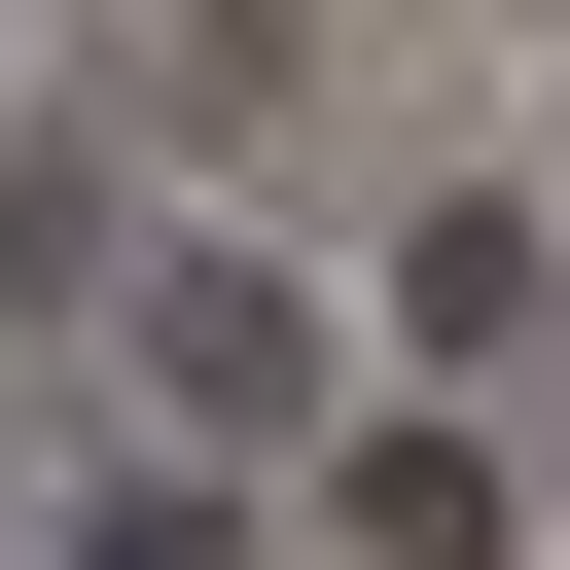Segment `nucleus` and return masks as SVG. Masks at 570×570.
Listing matches in <instances>:
<instances>
[{"instance_id": "f257e3e1", "label": "nucleus", "mask_w": 570, "mask_h": 570, "mask_svg": "<svg viewBox=\"0 0 570 570\" xmlns=\"http://www.w3.org/2000/svg\"><path fill=\"white\" fill-rule=\"evenodd\" d=\"M107 321H142V428H178V463H321V428H356V321H321L285 249H107Z\"/></svg>"}, {"instance_id": "20e7f679", "label": "nucleus", "mask_w": 570, "mask_h": 570, "mask_svg": "<svg viewBox=\"0 0 570 570\" xmlns=\"http://www.w3.org/2000/svg\"><path fill=\"white\" fill-rule=\"evenodd\" d=\"M534 534H570V463H534Z\"/></svg>"}, {"instance_id": "7ed1b4c3", "label": "nucleus", "mask_w": 570, "mask_h": 570, "mask_svg": "<svg viewBox=\"0 0 570 570\" xmlns=\"http://www.w3.org/2000/svg\"><path fill=\"white\" fill-rule=\"evenodd\" d=\"M321 499H356L392 570H499V463H463V428H321Z\"/></svg>"}, {"instance_id": "f03ea898", "label": "nucleus", "mask_w": 570, "mask_h": 570, "mask_svg": "<svg viewBox=\"0 0 570 570\" xmlns=\"http://www.w3.org/2000/svg\"><path fill=\"white\" fill-rule=\"evenodd\" d=\"M392 356H463V392H570V249L463 178V214H392Z\"/></svg>"}]
</instances>
